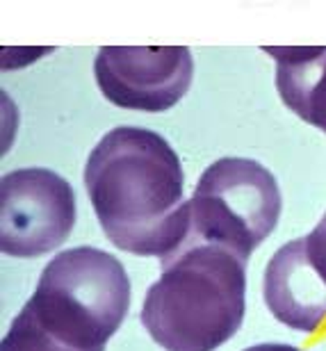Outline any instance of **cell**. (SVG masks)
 I'll list each match as a JSON object with an SVG mask.
<instances>
[{
	"mask_svg": "<svg viewBox=\"0 0 326 351\" xmlns=\"http://www.w3.org/2000/svg\"><path fill=\"white\" fill-rule=\"evenodd\" d=\"M84 187L117 249L165 263L192 233L185 173L172 144L153 130L119 125L89 153Z\"/></svg>",
	"mask_w": 326,
	"mask_h": 351,
	"instance_id": "6da1fadb",
	"label": "cell"
},
{
	"mask_svg": "<svg viewBox=\"0 0 326 351\" xmlns=\"http://www.w3.org/2000/svg\"><path fill=\"white\" fill-rule=\"evenodd\" d=\"M148 287L141 324L165 351H215L240 331L246 263L217 244L187 240Z\"/></svg>",
	"mask_w": 326,
	"mask_h": 351,
	"instance_id": "7a4b0ae2",
	"label": "cell"
},
{
	"mask_svg": "<svg viewBox=\"0 0 326 351\" xmlns=\"http://www.w3.org/2000/svg\"><path fill=\"white\" fill-rule=\"evenodd\" d=\"M23 308L67 345L103 351L130 311V278L108 251L75 247L44 267Z\"/></svg>",
	"mask_w": 326,
	"mask_h": 351,
	"instance_id": "3957f363",
	"label": "cell"
},
{
	"mask_svg": "<svg viewBox=\"0 0 326 351\" xmlns=\"http://www.w3.org/2000/svg\"><path fill=\"white\" fill-rule=\"evenodd\" d=\"M189 240L217 244L249 263L281 219L283 196L274 173L249 158H222L198 178L189 199Z\"/></svg>",
	"mask_w": 326,
	"mask_h": 351,
	"instance_id": "277c9868",
	"label": "cell"
},
{
	"mask_svg": "<svg viewBox=\"0 0 326 351\" xmlns=\"http://www.w3.org/2000/svg\"><path fill=\"white\" fill-rule=\"evenodd\" d=\"M75 192L53 169L25 167L3 176L0 249L12 258H37L62 247L75 226Z\"/></svg>",
	"mask_w": 326,
	"mask_h": 351,
	"instance_id": "5b68a950",
	"label": "cell"
},
{
	"mask_svg": "<svg viewBox=\"0 0 326 351\" xmlns=\"http://www.w3.org/2000/svg\"><path fill=\"white\" fill-rule=\"evenodd\" d=\"M94 78L112 105L137 112L172 110L187 94L194 60L187 46H103Z\"/></svg>",
	"mask_w": 326,
	"mask_h": 351,
	"instance_id": "8992f818",
	"label": "cell"
},
{
	"mask_svg": "<svg viewBox=\"0 0 326 351\" xmlns=\"http://www.w3.org/2000/svg\"><path fill=\"white\" fill-rule=\"evenodd\" d=\"M262 294L269 313L294 331L315 333L326 319V269L310 254L306 237L276 251L265 267Z\"/></svg>",
	"mask_w": 326,
	"mask_h": 351,
	"instance_id": "52a82bcc",
	"label": "cell"
},
{
	"mask_svg": "<svg viewBox=\"0 0 326 351\" xmlns=\"http://www.w3.org/2000/svg\"><path fill=\"white\" fill-rule=\"evenodd\" d=\"M276 62V89L301 121L326 132V46H265Z\"/></svg>",
	"mask_w": 326,
	"mask_h": 351,
	"instance_id": "ba28073f",
	"label": "cell"
},
{
	"mask_svg": "<svg viewBox=\"0 0 326 351\" xmlns=\"http://www.w3.org/2000/svg\"><path fill=\"white\" fill-rule=\"evenodd\" d=\"M3 351H82L55 338L46 328H41L25 308L14 317L10 331L3 338Z\"/></svg>",
	"mask_w": 326,
	"mask_h": 351,
	"instance_id": "9c48e42d",
	"label": "cell"
},
{
	"mask_svg": "<svg viewBox=\"0 0 326 351\" xmlns=\"http://www.w3.org/2000/svg\"><path fill=\"white\" fill-rule=\"evenodd\" d=\"M306 242H308L310 254L315 256V261L326 269V213L320 219V223L313 228V233L306 235Z\"/></svg>",
	"mask_w": 326,
	"mask_h": 351,
	"instance_id": "30bf717a",
	"label": "cell"
},
{
	"mask_svg": "<svg viewBox=\"0 0 326 351\" xmlns=\"http://www.w3.org/2000/svg\"><path fill=\"white\" fill-rule=\"evenodd\" d=\"M244 351H301V349L290 347V345H279V342H262V345L246 347Z\"/></svg>",
	"mask_w": 326,
	"mask_h": 351,
	"instance_id": "8fae6325",
	"label": "cell"
}]
</instances>
